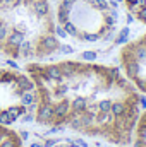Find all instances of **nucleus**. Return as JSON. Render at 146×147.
<instances>
[{
    "instance_id": "6e6552de",
    "label": "nucleus",
    "mask_w": 146,
    "mask_h": 147,
    "mask_svg": "<svg viewBox=\"0 0 146 147\" xmlns=\"http://www.w3.org/2000/svg\"><path fill=\"white\" fill-rule=\"evenodd\" d=\"M132 142H134V147H146V111L141 113L138 118L134 135H132Z\"/></svg>"
},
{
    "instance_id": "423d86ee",
    "label": "nucleus",
    "mask_w": 146,
    "mask_h": 147,
    "mask_svg": "<svg viewBox=\"0 0 146 147\" xmlns=\"http://www.w3.org/2000/svg\"><path fill=\"white\" fill-rule=\"evenodd\" d=\"M0 147H24L21 135L7 127V125H0Z\"/></svg>"
},
{
    "instance_id": "f257e3e1",
    "label": "nucleus",
    "mask_w": 146,
    "mask_h": 147,
    "mask_svg": "<svg viewBox=\"0 0 146 147\" xmlns=\"http://www.w3.org/2000/svg\"><path fill=\"white\" fill-rule=\"evenodd\" d=\"M38 125L127 146L141 115V94L113 65L60 60L31 62Z\"/></svg>"
},
{
    "instance_id": "f03ea898",
    "label": "nucleus",
    "mask_w": 146,
    "mask_h": 147,
    "mask_svg": "<svg viewBox=\"0 0 146 147\" xmlns=\"http://www.w3.org/2000/svg\"><path fill=\"white\" fill-rule=\"evenodd\" d=\"M60 50L50 0H0V55L19 62H41Z\"/></svg>"
},
{
    "instance_id": "20e7f679",
    "label": "nucleus",
    "mask_w": 146,
    "mask_h": 147,
    "mask_svg": "<svg viewBox=\"0 0 146 147\" xmlns=\"http://www.w3.org/2000/svg\"><path fill=\"white\" fill-rule=\"evenodd\" d=\"M36 106V87L31 77L12 69H0V125H14Z\"/></svg>"
},
{
    "instance_id": "7ed1b4c3",
    "label": "nucleus",
    "mask_w": 146,
    "mask_h": 147,
    "mask_svg": "<svg viewBox=\"0 0 146 147\" xmlns=\"http://www.w3.org/2000/svg\"><path fill=\"white\" fill-rule=\"evenodd\" d=\"M55 19L74 41L98 45L115 34L119 9L113 0H60Z\"/></svg>"
},
{
    "instance_id": "39448f33",
    "label": "nucleus",
    "mask_w": 146,
    "mask_h": 147,
    "mask_svg": "<svg viewBox=\"0 0 146 147\" xmlns=\"http://www.w3.org/2000/svg\"><path fill=\"white\" fill-rule=\"evenodd\" d=\"M119 60L124 77L138 92L146 94V34L126 43L119 53Z\"/></svg>"
},
{
    "instance_id": "0eeeda50",
    "label": "nucleus",
    "mask_w": 146,
    "mask_h": 147,
    "mask_svg": "<svg viewBox=\"0 0 146 147\" xmlns=\"http://www.w3.org/2000/svg\"><path fill=\"white\" fill-rule=\"evenodd\" d=\"M127 12L136 19L139 21L141 24L146 26V0H122Z\"/></svg>"
}]
</instances>
